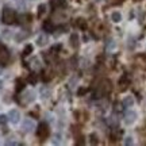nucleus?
Masks as SVG:
<instances>
[{"label": "nucleus", "instance_id": "15", "mask_svg": "<svg viewBox=\"0 0 146 146\" xmlns=\"http://www.w3.org/2000/svg\"><path fill=\"white\" fill-rule=\"evenodd\" d=\"M129 77H126V76H123V77L120 78V81H119V85H120V89H125L129 87Z\"/></svg>", "mask_w": 146, "mask_h": 146}, {"label": "nucleus", "instance_id": "10", "mask_svg": "<svg viewBox=\"0 0 146 146\" xmlns=\"http://www.w3.org/2000/svg\"><path fill=\"white\" fill-rule=\"evenodd\" d=\"M30 68L33 69V70H35V72H38L39 69L42 68V62H41V60L38 57H34L31 58V61H30Z\"/></svg>", "mask_w": 146, "mask_h": 146}, {"label": "nucleus", "instance_id": "31", "mask_svg": "<svg viewBox=\"0 0 146 146\" xmlns=\"http://www.w3.org/2000/svg\"><path fill=\"white\" fill-rule=\"evenodd\" d=\"M0 74H1V68H0Z\"/></svg>", "mask_w": 146, "mask_h": 146}, {"label": "nucleus", "instance_id": "8", "mask_svg": "<svg viewBox=\"0 0 146 146\" xmlns=\"http://www.w3.org/2000/svg\"><path fill=\"white\" fill-rule=\"evenodd\" d=\"M8 58H10V54H8V52H7V49L3 47V46H0V65L7 64Z\"/></svg>", "mask_w": 146, "mask_h": 146}, {"label": "nucleus", "instance_id": "4", "mask_svg": "<svg viewBox=\"0 0 146 146\" xmlns=\"http://www.w3.org/2000/svg\"><path fill=\"white\" fill-rule=\"evenodd\" d=\"M7 118H8V120H10L12 125H18L21 122V112H19V110H16V108L10 110Z\"/></svg>", "mask_w": 146, "mask_h": 146}, {"label": "nucleus", "instance_id": "17", "mask_svg": "<svg viewBox=\"0 0 146 146\" xmlns=\"http://www.w3.org/2000/svg\"><path fill=\"white\" fill-rule=\"evenodd\" d=\"M46 8H47V5L46 4H41L39 7H38V16H43L45 14H46Z\"/></svg>", "mask_w": 146, "mask_h": 146}, {"label": "nucleus", "instance_id": "20", "mask_svg": "<svg viewBox=\"0 0 146 146\" xmlns=\"http://www.w3.org/2000/svg\"><path fill=\"white\" fill-rule=\"evenodd\" d=\"M43 29H45V30H47V31H53V25L50 23V22H45Z\"/></svg>", "mask_w": 146, "mask_h": 146}, {"label": "nucleus", "instance_id": "14", "mask_svg": "<svg viewBox=\"0 0 146 146\" xmlns=\"http://www.w3.org/2000/svg\"><path fill=\"white\" fill-rule=\"evenodd\" d=\"M39 95H41L42 99L45 100V99H47V98L50 96V91H49V89H47L46 87H42L41 91H39Z\"/></svg>", "mask_w": 146, "mask_h": 146}, {"label": "nucleus", "instance_id": "23", "mask_svg": "<svg viewBox=\"0 0 146 146\" xmlns=\"http://www.w3.org/2000/svg\"><path fill=\"white\" fill-rule=\"evenodd\" d=\"M14 1H15V4L18 5V7H21V8H23L25 4H26V0H14Z\"/></svg>", "mask_w": 146, "mask_h": 146}, {"label": "nucleus", "instance_id": "12", "mask_svg": "<svg viewBox=\"0 0 146 146\" xmlns=\"http://www.w3.org/2000/svg\"><path fill=\"white\" fill-rule=\"evenodd\" d=\"M134 103H135V100H134L133 96H126L125 99H123V102H122V104L125 106V107H133Z\"/></svg>", "mask_w": 146, "mask_h": 146}, {"label": "nucleus", "instance_id": "30", "mask_svg": "<svg viewBox=\"0 0 146 146\" xmlns=\"http://www.w3.org/2000/svg\"><path fill=\"white\" fill-rule=\"evenodd\" d=\"M1 87H3V81L0 80V88H1Z\"/></svg>", "mask_w": 146, "mask_h": 146}, {"label": "nucleus", "instance_id": "27", "mask_svg": "<svg viewBox=\"0 0 146 146\" xmlns=\"http://www.w3.org/2000/svg\"><path fill=\"white\" fill-rule=\"evenodd\" d=\"M91 139H92V143H98V141H96V135H94V134H92V135H91Z\"/></svg>", "mask_w": 146, "mask_h": 146}, {"label": "nucleus", "instance_id": "28", "mask_svg": "<svg viewBox=\"0 0 146 146\" xmlns=\"http://www.w3.org/2000/svg\"><path fill=\"white\" fill-rule=\"evenodd\" d=\"M5 145H18V142H15V141H7V142H5Z\"/></svg>", "mask_w": 146, "mask_h": 146}, {"label": "nucleus", "instance_id": "21", "mask_svg": "<svg viewBox=\"0 0 146 146\" xmlns=\"http://www.w3.org/2000/svg\"><path fill=\"white\" fill-rule=\"evenodd\" d=\"M61 139H62V135H61V134H56L54 138H53V143H60Z\"/></svg>", "mask_w": 146, "mask_h": 146}, {"label": "nucleus", "instance_id": "2", "mask_svg": "<svg viewBox=\"0 0 146 146\" xmlns=\"http://www.w3.org/2000/svg\"><path fill=\"white\" fill-rule=\"evenodd\" d=\"M110 92H111V83H110L108 80H104V81L99 85V88L96 89V96L100 98V96L108 95Z\"/></svg>", "mask_w": 146, "mask_h": 146}, {"label": "nucleus", "instance_id": "6", "mask_svg": "<svg viewBox=\"0 0 146 146\" xmlns=\"http://www.w3.org/2000/svg\"><path fill=\"white\" fill-rule=\"evenodd\" d=\"M137 118H138V114H137L135 111H133V110H130V111H126V114H125V123L127 126L133 125V123L137 120Z\"/></svg>", "mask_w": 146, "mask_h": 146}, {"label": "nucleus", "instance_id": "9", "mask_svg": "<svg viewBox=\"0 0 146 146\" xmlns=\"http://www.w3.org/2000/svg\"><path fill=\"white\" fill-rule=\"evenodd\" d=\"M36 45L39 47H43L47 45V42H49V36L46 35V34H39V35L36 36Z\"/></svg>", "mask_w": 146, "mask_h": 146}, {"label": "nucleus", "instance_id": "24", "mask_svg": "<svg viewBox=\"0 0 146 146\" xmlns=\"http://www.w3.org/2000/svg\"><path fill=\"white\" fill-rule=\"evenodd\" d=\"M31 52H33V46H31V45H29V46H26V49H25L23 56H27V54H30Z\"/></svg>", "mask_w": 146, "mask_h": 146}, {"label": "nucleus", "instance_id": "22", "mask_svg": "<svg viewBox=\"0 0 146 146\" xmlns=\"http://www.w3.org/2000/svg\"><path fill=\"white\" fill-rule=\"evenodd\" d=\"M77 25H78V27H80V29H87V23H85V21H84V19H78Z\"/></svg>", "mask_w": 146, "mask_h": 146}, {"label": "nucleus", "instance_id": "11", "mask_svg": "<svg viewBox=\"0 0 146 146\" xmlns=\"http://www.w3.org/2000/svg\"><path fill=\"white\" fill-rule=\"evenodd\" d=\"M78 45H80V39H78V35L76 33H73L72 35H70V46L73 49H77Z\"/></svg>", "mask_w": 146, "mask_h": 146}, {"label": "nucleus", "instance_id": "19", "mask_svg": "<svg viewBox=\"0 0 146 146\" xmlns=\"http://www.w3.org/2000/svg\"><path fill=\"white\" fill-rule=\"evenodd\" d=\"M123 143H125V145H127V146L133 145V143H134V141H133V137H126L125 141H123Z\"/></svg>", "mask_w": 146, "mask_h": 146}, {"label": "nucleus", "instance_id": "7", "mask_svg": "<svg viewBox=\"0 0 146 146\" xmlns=\"http://www.w3.org/2000/svg\"><path fill=\"white\" fill-rule=\"evenodd\" d=\"M36 135H38V138H41V139H45V138L49 135V127H47L46 123H41V125L38 126Z\"/></svg>", "mask_w": 146, "mask_h": 146}, {"label": "nucleus", "instance_id": "18", "mask_svg": "<svg viewBox=\"0 0 146 146\" xmlns=\"http://www.w3.org/2000/svg\"><path fill=\"white\" fill-rule=\"evenodd\" d=\"M115 46H116L115 41H112V39H108V42H107V49H108V50H112V49H115Z\"/></svg>", "mask_w": 146, "mask_h": 146}, {"label": "nucleus", "instance_id": "5", "mask_svg": "<svg viewBox=\"0 0 146 146\" xmlns=\"http://www.w3.org/2000/svg\"><path fill=\"white\" fill-rule=\"evenodd\" d=\"M22 129H23L25 133H33L35 130V122L30 119V118H26L23 120V123H22Z\"/></svg>", "mask_w": 146, "mask_h": 146}, {"label": "nucleus", "instance_id": "16", "mask_svg": "<svg viewBox=\"0 0 146 146\" xmlns=\"http://www.w3.org/2000/svg\"><path fill=\"white\" fill-rule=\"evenodd\" d=\"M52 4H53V7L60 8V7H65L66 1H65V0H52Z\"/></svg>", "mask_w": 146, "mask_h": 146}, {"label": "nucleus", "instance_id": "29", "mask_svg": "<svg viewBox=\"0 0 146 146\" xmlns=\"http://www.w3.org/2000/svg\"><path fill=\"white\" fill-rule=\"evenodd\" d=\"M30 81H31V83H36V76H34V74H33L31 77H30Z\"/></svg>", "mask_w": 146, "mask_h": 146}, {"label": "nucleus", "instance_id": "3", "mask_svg": "<svg viewBox=\"0 0 146 146\" xmlns=\"http://www.w3.org/2000/svg\"><path fill=\"white\" fill-rule=\"evenodd\" d=\"M35 100V92L33 89H27L23 92V95L21 96V102L22 104H30Z\"/></svg>", "mask_w": 146, "mask_h": 146}, {"label": "nucleus", "instance_id": "13", "mask_svg": "<svg viewBox=\"0 0 146 146\" xmlns=\"http://www.w3.org/2000/svg\"><path fill=\"white\" fill-rule=\"evenodd\" d=\"M111 21L114 22V23H119L122 21V15H120L119 11H114L112 14H111Z\"/></svg>", "mask_w": 146, "mask_h": 146}, {"label": "nucleus", "instance_id": "26", "mask_svg": "<svg viewBox=\"0 0 146 146\" xmlns=\"http://www.w3.org/2000/svg\"><path fill=\"white\" fill-rule=\"evenodd\" d=\"M7 120H8V118L5 115H0V125H4Z\"/></svg>", "mask_w": 146, "mask_h": 146}, {"label": "nucleus", "instance_id": "25", "mask_svg": "<svg viewBox=\"0 0 146 146\" xmlns=\"http://www.w3.org/2000/svg\"><path fill=\"white\" fill-rule=\"evenodd\" d=\"M23 87H25V85H23V81H22V80H18V81H16V91L23 89Z\"/></svg>", "mask_w": 146, "mask_h": 146}, {"label": "nucleus", "instance_id": "1", "mask_svg": "<svg viewBox=\"0 0 146 146\" xmlns=\"http://www.w3.org/2000/svg\"><path fill=\"white\" fill-rule=\"evenodd\" d=\"M1 18H3V22H4L5 25H12L16 19V15H15V12H14V10H11V8H4Z\"/></svg>", "mask_w": 146, "mask_h": 146}]
</instances>
